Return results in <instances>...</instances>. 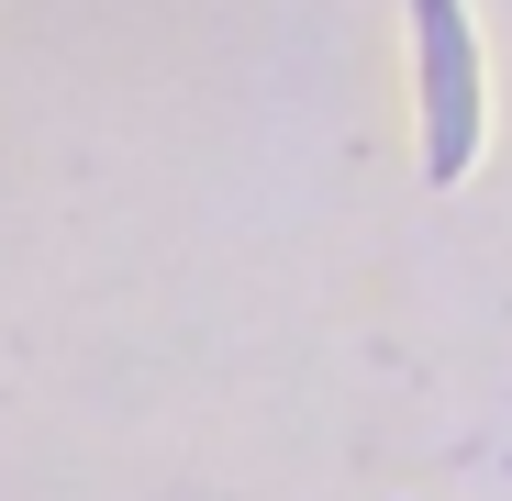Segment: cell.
<instances>
[{
    "label": "cell",
    "instance_id": "6da1fadb",
    "mask_svg": "<svg viewBox=\"0 0 512 501\" xmlns=\"http://www.w3.org/2000/svg\"><path fill=\"white\" fill-rule=\"evenodd\" d=\"M412 45H423V156L435 179H468L479 156V45L457 0H412Z\"/></svg>",
    "mask_w": 512,
    "mask_h": 501
}]
</instances>
